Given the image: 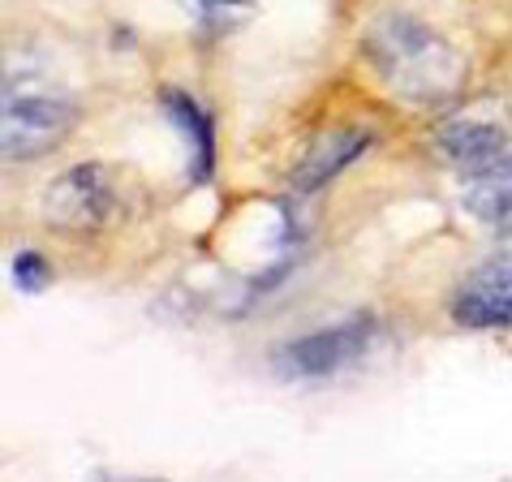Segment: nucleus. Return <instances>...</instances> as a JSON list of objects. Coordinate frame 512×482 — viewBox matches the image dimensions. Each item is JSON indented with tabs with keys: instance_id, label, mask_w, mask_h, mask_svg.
Segmentation results:
<instances>
[{
	"instance_id": "3",
	"label": "nucleus",
	"mask_w": 512,
	"mask_h": 482,
	"mask_svg": "<svg viewBox=\"0 0 512 482\" xmlns=\"http://www.w3.org/2000/svg\"><path fill=\"white\" fill-rule=\"evenodd\" d=\"M375 332L379 323L371 315H353L336 328H323V332H310L293 345H284L276 353V371L289 375V379H327V375H340L345 366L362 362L375 345Z\"/></svg>"
},
{
	"instance_id": "7",
	"label": "nucleus",
	"mask_w": 512,
	"mask_h": 482,
	"mask_svg": "<svg viewBox=\"0 0 512 482\" xmlns=\"http://www.w3.org/2000/svg\"><path fill=\"white\" fill-rule=\"evenodd\" d=\"M366 147H371V134L366 130H336V134L315 138L310 151L302 155V164H297V173H293V190L310 194V190L327 186V181H332L345 164L358 160Z\"/></svg>"
},
{
	"instance_id": "4",
	"label": "nucleus",
	"mask_w": 512,
	"mask_h": 482,
	"mask_svg": "<svg viewBox=\"0 0 512 482\" xmlns=\"http://www.w3.org/2000/svg\"><path fill=\"white\" fill-rule=\"evenodd\" d=\"M121 211V194L112 186V177L99 164H78L61 173L44 194V216L56 229L69 233H95L108 229Z\"/></svg>"
},
{
	"instance_id": "2",
	"label": "nucleus",
	"mask_w": 512,
	"mask_h": 482,
	"mask_svg": "<svg viewBox=\"0 0 512 482\" xmlns=\"http://www.w3.org/2000/svg\"><path fill=\"white\" fill-rule=\"evenodd\" d=\"M78 108L56 82L44 74H18L5 78V160H31V155L52 151L69 134Z\"/></svg>"
},
{
	"instance_id": "10",
	"label": "nucleus",
	"mask_w": 512,
	"mask_h": 482,
	"mask_svg": "<svg viewBox=\"0 0 512 482\" xmlns=\"http://www.w3.org/2000/svg\"><path fill=\"white\" fill-rule=\"evenodd\" d=\"M48 280H52V267L39 259V254L31 250H22V254H13V285H18L22 293H39V289H48Z\"/></svg>"
},
{
	"instance_id": "9",
	"label": "nucleus",
	"mask_w": 512,
	"mask_h": 482,
	"mask_svg": "<svg viewBox=\"0 0 512 482\" xmlns=\"http://www.w3.org/2000/svg\"><path fill=\"white\" fill-rule=\"evenodd\" d=\"M160 104L168 112V121L177 125V134L190 143V173H194V181H207L211 164H216V130H211V117L194 104L186 91H164Z\"/></svg>"
},
{
	"instance_id": "8",
	"label": "nucleus",
	"mask_w": 512,
	"mask_h": 482,
	"mask_svg": "<svg viewBox=\"0 0 512 482\" xmlns=\"http://www.w3.org/2000/svg\"><path fill=\"white\" fill-rule=\"evenodd\" d=\"M461 203H465L469 216L491 224V229L512 224V151L504 160H495L491 168H482V173H469Z\"/></svg>"
},
{
	"instance_id": "11",
	"label": "nucleus",
	"mask_w": 512,
	"mask_h": 482,
	"mask_svg": "<svg viewBox=\"0 0 512 482\" xmlns=\"http://www.w3.org/2000/svg\"><path fill=\"white\" fill-rule=\"evenodd\" d=\"M198 18H203L207 26H216V31H224V26H233L241 13L250 9V0H194Z\"/></svg>"
},
{
	"instance_id": "6",
	"label": "nucleus",
	"mask_w": 512,
	"mask_h": 482,
	"mask_svg": "<svg viewBox=\"0 0 512 482\" xmlns=\"http://www.w3.org/2000/svg\"><path fill=\"white\" fill-rule=\"evenodd\" d=\"M435 151L461 173H482L508 155V134L491 121H452L435 134Z\"/></svg>"
},
{
	"instance_id": "5",
	"label": "nucleus",
	"mask_w": 512,
	"mask_h": 482,
	"mask_svg": "<svg viewBox=\"0 0 512 482\" xmlns=\"http://www.w3.org/2000/svg\"><path fill=\"white\" fill-rule=\"evenodd\" d=\"M452 319L465 328H512V254L482 263L452 297Z\"/></svg>"
},
{
	"instance_id": "1",
	"label": "nucleus",
	"mask_w": 512,
	"mask_h": 482,
	"mask_svg": "<svg viewBox=\"0 0 512 482\" xmlns=\"http://www.w3.org/2000/svg\"><path fill=\"white\" fill-rule=\"evenodd\" d=\"M362 52L375 65L379 82L409 104H448L465 87V61L448 39L409 13H383L366 26Z\"/></svg>"
}]
</instances>
